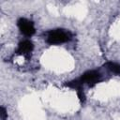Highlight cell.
Wrapping results in <instances>:
<instances>
[{"instance_id": "obj_1", "label": "cell", "mask_w": 120, "mask_h": 120, "mask_svg": "<svg viewBox=\"0 0 120 120\" xmlns=\"http://www.w3.org/2000/svg\"><path fill=\"white\" fill-rule=\"evenodd\" d=\"M72 34L68 30L65 29H54L47 32L46 41L51 45H57L68 42L71 39Z\"/></svg>"}, {"instance_id": "obj_2", "label": "cell", "mask_w": 120, "mask_h": 120, "mask_svg": "<svg viewBox=\"0 0 120 120\" xmlns=\"http://www.w3.org/2000/svg\"><path fill=\"white\" fill-rule=\"evenodd\" d=\"M101 74L99 71L98 70H87L85 71L83 74H82V76L79 78L80 81L83 83L88 84L89 86H93L95 84H97L98 82H99L101 81Z\"/></svg>"}, {"instance_id": "obj_3", "label": "cell", "mask_w": 120, "mask_h": 120, "mask_svg": "<svg viewBox=\"0 0 120 120\" xmlns=\"http://www.w3.org/2000/svg\"><path fill=\"white\" fill-rule=\"evenodd\" d=\"M17 25H18L21 33H22L26 37H31L36 32L33 22H31L25 18H20L17 22Z\"/></svg>"}, {"instance_id": "obj_4", "label": "cell", "mask_w": 120, "mask_h": 120, "mask_svg": "<svg viewBox=\"0 0 120 120\" xmlns=\"http://www.w3.org/2000/svg\"><path fill=\"white\" fill-rule=\"evenodd\" d=\"M34 49V45L33 43L28 40V39H25L23 41H21L18 45V48H17V51H16V53L17 54H20V55H22L26 58H29L30 57V54L32 52Z\"/></svg>"}, {"instance_id": "obj_5", "label": "cell", "mask_w": 120, "mask_h": 120, "mask_svg": "<svg viewBox=\"0 0 120 120\" xmlns=\"http://www.w3.org/2000/svg\"><path fill=\"white\" fill-rule=\"evenodd\" d=\"M65 85L68 86V87H69V88L75 89L76 92H77V95H78V98H79L80 101H81L82 103L84 102V100H85V96H84L83 90H82V82L80 81V79L72 80V81L67 82Z\"/></svg>"}, {"instance_id": "obj_6", "label": "cell", "mask_w": 120, "mask_h": 120, "mask_svg": "<svg viewBox=\"0 0 120 120\" xmlns=\"http://www.w3.org/2000/svg\"><path fill=\"white\" fill-rule=\"evenodd\" d=\"M104 67L111 72L116 74V75H120V65L115 63V62H112L109 61L107 63L104 64Z\"/></svg>"}, {"instance_id": "obj_7", "label": "cell", "mask_w": 120, "mask_h": 120, "mask_svg": "<svg viewBox=\"0 0 120 120\" xmlns=\"http://www.w3.org/2000/svg\"><path fill=\"white\" fill-rule=\"evenodd\" d=\"M0 117H1V120H7L8 119V112L4 107L0 108Z\"/></svg>"}]
</instances>
